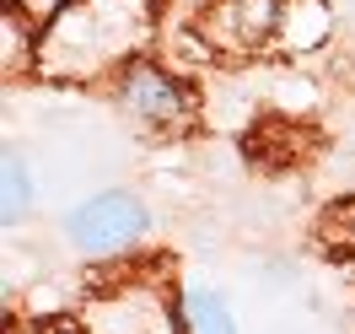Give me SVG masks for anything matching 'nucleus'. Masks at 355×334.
I'll list each match as a JSON object with an SVG mask.
<instances>
[{"instance_id": "1", "label": "nucleus", "mask_w": 355, "mask_h": 334, "mask_svg": "<svg viewBox=\"0 0 355 334\" xmlns=\"http://www.w3.org/2000/svg\"><path fill=\"white\" fill-rule=\"evenodd\" d=\"M156 22V0H65L38 33V60L49 76H97L108 65H135Z\"/></svg>"}, {"instance_id": "2", "label": "nucleus", "mask_w": 355, "mask_h": 334, "mask_svg": "<svg viewBox=\"0 0 355 334\" xmlns=\"http://www.w3.org/2000/svg\"><path fill=\"white\" fill-rule=\"evenodd\" d=\"M146 226H151L146 205L135 200L130 189H108V194H92V200H81L70 210L65 237H70V248L87 253V259H113V253H124V248L140 243Z\"/></svg>"}, {"instance_id": "3", "label": "nucleus", "mask_w": 355, "mask_h": 334, "mask_svg": "<svg viewBox=\"0 0 355 334\" xmlns=\"http://www.w3.org/2000/svg\"><path fill=\"white\" fill-rule=\"evenodd\" d=\"M119 103H124V113H130L135 124H146V130H178V124L194 119V92L183 87L173 70L146 65V60H135V65L124 70Z\"/></svg>"}, {"instance_id": "4", "label": "nucleus", "mask_w": 355, "mask_h": 334, "mask_svg": "<svg viewBox=\"0 0 355 334\" xmlns=\"http://www.w3.org/2000/svg\"><path fill=\"white\" fill-rule=\"evenodd\" d=\"M87 334H178V324L151 286H119L87 308Z\"/></svg>"}, {"instance_id": "5", "label": "nucleus", "mask_w": 355, "mask_h": 334, "mask_svg": "<svg viewBox=\"0 0 355 334\" xmlns=\"http://www.w3.org/2000/svg\"><path fill=\"white\" fill-rule=\"evenodd\" d=\"M280 22H286V6L280 0H221L205 17V33L221 49H259L280 33Z\"/></svg>"}, {"instance_id": "6", "label": "nucleus", "mask_w": 355, "mask_h": 334, "mask_svg": "<svg viewBox=\"0 0 355 334\" xmlns=\"http://www.w3.org/2000/svg\"><path fill=\"white\" fill-rule=\"evenodd\" d=\"M178 312H183L189 334H237L232 302H226L221 291H210V286H189L178 297Z\"/></svg>"}, {"instance_id": "7", "label": "nucleus", "mask_w": 355, "mask_h": 334, "mask_svg": "<svg viewBox=\"0 0 355 334\" xmlns=\"http://www.w3.org/2000/svg\"><path fill=\"white\" fill-rule=\"evenodd\" d=\"M0 189H6V205H0V216H6V232L17 222H27V210H33V167H27L22 151H6V173H0Z\"/></svg>"}, {"instance_id": "8", "label": "nucleus", "mask_w": 355, "mask_h": 334, "mask_svg": "<svg viewBox=\"0 0 355 334\" xmlns=\"http://www.w3.org/2000/svg\"><path fill=\"white\" fill-rule=\"evenodd\" d=\"M17 6H22V11H60L65 0H17Z\"/></svg>"}]
</instances>
